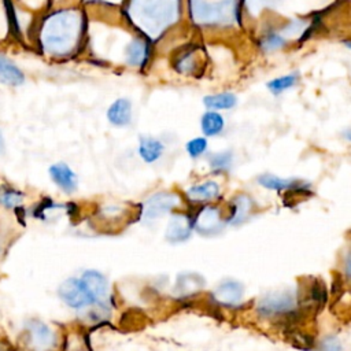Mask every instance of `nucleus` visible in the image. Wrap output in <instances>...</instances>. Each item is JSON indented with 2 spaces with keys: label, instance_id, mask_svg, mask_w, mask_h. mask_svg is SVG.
Wrapping results in <instances>:
<instances>
[{
  "label": "nucleus",
  "instance_id": "nucleus-36",
  "mask_svg": "<svg viewBox=\"0 0 351 351\" xmlns=\"http://www.w3.org/2000/svg\"><path fill=\"white\" fill-rule=\"evenodd\" d=\"M67 1H69V0H53V3H56V4H58V3L64 4V3H67Z\"/></svg>",
  "mask_w": 351,
  "mask_h": 351
},
{
  "label": "nucleus",
  "instance_id": "nucleus-17",
  "mask_svg": "<svg viewBox=\"0 0 351 351\" xmlns=\"http://www.w3.org/2000/svg\"><path fill=\"white\" fill-rule=\"evenodd\" d=\"M258 184L266 189H270V191H277V192H281V191H292V189H298V191H303V192H307L308 191V185L307 184H302L299 180H295V178H282V177H278V176H274V174H261L258 178H256Z\"/></svg>",
  "mask_w": 351,
  "mask_h": 351
},
{
  "label": "nucleus",
  "instance_id": "nucleus-37",
  "mask_svg": "<svg viewBox=\"0 0 351 351\" xmlns=\"http://www.w3.org/2000/svg\"><path fill=\"white\" fill-rule=\"evenodd\" d=\"M346 45H347V47H350V48H351V41H346Z\"/></svg>",
  "mask_w": 351,
  "mask_h": 351
},
{
  "label": "nucleus",
  "instance_id": "nucleus-34",
  "mask_svg": "<svg viewBox=\"0 0 351 351\" xmlns=\"http://www.w3.org/2000/svg\"><path fill=\"white\" fill-rule=\"evenodd\" d=\"M343 136H344L346 140L351 141V128H348L347 130H344V132H343Z\"/></svg>",
  "mask_w": 351,
  "mask_h": 351
},
{
  "label": "nucleus",
  "instance_id": "nucleus-24",
  "mask_svg": "<svg viewBox=\"0 0 351 351\" xmlns=\"http://www.w3.org/2000/svg\"><path fill=\"white\" fill-rule=\"evenodd\" d=\"M233 163V154L232 151H221L213 154L208 158V165L214 171H228Z\"/></svg>",
  "mask_w": 351,
  "mask_h": 351
},
{
  "label": "nucleus",
  "instance_id": "nucleus-11",
  "mask_svg": "<svg viewBox=\"0 0 351 351\" xmlns=\"http://www.w3.org/2000/svg\"><path fill=\"white\" fill-rule=\"evenodd\" d=\"M81 282L88 292L92 303H101L104 304L108 300V282L106 277L97 270H86L81 276Z\"/></svg>",
  "mask_w": 351,
  "mask_h": 351
},
{
  "label": "nucleus",
  "instance_id": "nucleus-15",
  "mask_svg": "<svg viewBox=\"0 0 351 351\" xmlns=\"http://www.w3.org/2000/svg\"><path fill=\"white\" fill-rule=\"evenodd\" d=\"M26 81V75L23 70L4 52L0 51V84L16 88L23 85Z\"/></svg>",
  "mask_w": 351,
  "mask_h": 351
},
{
  "label": "nucleus",
  "instance_id": "nucleus-32",
  "mask_svg": "<svg viewBox=\"0 0 351 351\" xmlns=\"http://www.w3.org/2000/svg\"><path fill=\"white\" fill-rule=\"evenodd\" d=\"M318 351H341V344L337 337L328 336L319 343Z\"/></svg>",
  "mask_w": 351,
  "mask_h": 351
},
{
  "label": "nucleus",
  "instance_id": "nucleus-22",
  "mask_svg": "<svg viewBox=\"0 0 351 351\" xmlns=\"http://www.w3.org/2000/svg\"><path fill=\"white\" fill-rule=\"evenodd\" d=\"M225 118L214 110H207L200 118V129L206 137H214L222 133Z\"/></svg>",
  "mask_w": 351,
  "mask_h": 351
},
{
  "label": "nucleus",
  "instance_id": "nucleus-9",
  "mask_svg": "<svg viewBox=\"0 0 351 351\" xmlns=\"http://www.w3.org/2000/svg\"><path fill=\"white\" fill-rule=\"evenodd\" d=\"M223 226L225 222L222 221L221 210L215 206L203 207L193 221V228L202 236L218 234L223 229Z\"/></svg>",
  "mask_w": 351,
  "mask_h": 351
},
{
  "label": "nucleus",
  "instance_id": "nucleus-5",
  "mask_svg": "<svg viewBox=\"0 0 351 351\" xmlns=\"http://www.w3.org/2000/svg\"><path fill=\"white\" fill-rule=\"evenodd\" d=\"M170 66L180 75L197 77L202 73L199 47L193 43L178 47L170 56Z\"/></svg>",
  "mask_w": 351,
  "mask_h": 351
},
{
  "label": "nucleus",
  "instance_id": "nucleus-25",
  "mask_svg": "<svg viewBox=\"0 0 351 351\" xmlns=\"http://www.w3.org/2000/svg\"><path fill=\"white\" fill-rule=\"evenodd\" d=\"M23 200V195L12 188H1L0 189V204L7 208L18 207Z\"/></svg>",
  "mask_w": 351,
  "mask_h": 351
},
{
  "label": "nucleus",
  "instance_id": "nucleus-18",
  "mask_svg": "<svg viewBox=\"0 0 351 351\" xmlns=\"http://www.w3.org/2000/svg\"><path fill=\"white\" fill-rule=\"evenodd\" d=\"M165 151L163 143L152 136H141L138 140V155L147 163L156 162Z\"/></svg>",
  "mask_w": 351,
  "mask_h": 351
},
{
  "label": "nucleus",
  "instance_id": "nucleus-16",
  "mask_svg": "<svg viewBox=\"0 0 351 351\" xmlns=\"http://www.w3.org/2000/svg\"><path fill=\"white\" fill-rule=\"evenodd\" d=\"M49 176L52 181L63 189L66 193H73L78 188V178L77 174L73 171V169L66 165L64 162H58L53 163L49 169Z\"/></svg>",
  "mask_w": 351,
  "mask_h": 351
},
{
  "label": "nucleus",
  "instance_id": "nucleus-1",
  "mask_svg": "<svg viewBox=\"0 0 351 351\" xmlns=\"http://www.w3.org/2000/svg\"><path fill=\"white\" fill-rule=\"evenodd\" d=\"M88 16L84 7L62 4L38 19L33 32L38 51L51 59H67L82 51L88 34Z\"/></svg>",
  "mask_w": 351,
  "mask_h": 351
},
{
  "label": "nucleus",
  "instance_id": "nucleus-26",
  "mask_svg": "<svg viewBox=\"0 0 351 351\" xmlns=\"http://www.w3.org/2000/svg\"><path fill=\"white\" fill-rule=\"evenodd\" d=\"M298 80V75L296 74H288V75H281L278 78H274L271 81L267 82V88L271 93L274 95H278L281 92H284L285 89L291 88Z\"/></svg>",
  "mask_w": 351,
  "mask_h": 351
},
{
  "label": "nucleus",
  "instance_id": "nucleus-23",
  "mask_svg": "<svg viewBox=\"0 0 351 351\" xmlns=\"http://www.w3.org/2000/svg\"><path fill=\"white\" fill-rule=\"evenodd\" d=\"M203 104L206 106V108L214 110V111L230 110L237 104V97L230 92L213 93L203 97Z\"/></svg>",
  "mask_w": 351,
  "mask_h": 351
},
{
  "label": "nucleus",
  "instance_id": "nucleus-10",
  "mask_svg": "<svg viewBox=\"0 0 351 351\" xmlns=\"http://www.w3.org/2000/svg\"><path fill=\"white\" fill-rule=\"evenodd\" d=\"M59 296L67 306L74 308H81L86 307L88 304H92V299L85 291L81 280L74 277L67 278L60 284Z\"/></svg>",
  "mask_w": 351,
  "mask_h": 351
},
{
  "label": "nucleus",
  "instance_id": "nucleus-13",
  "mask_svg": "<svg viewBox=\"0 0 351 351\" xmlns=\"http://www.w3.org/2000/svg\"><path fill=\"white\" fill-rule=\"evenodd\" d=\"M107 121L115 128H125L132 123L133 104L128 97H118L108 106L106 111Z\"/></svg>",
  "mask_w": 351,
  "mask_h": 351
},
{
  "label": "nucleus",
  "instance_id": "nucleus-19",
  "mask_svg": "<svg viewBox=\"0 0 351 351\" xmlns=\"http://www.w3.org/2000/svg\"><path fill=\"white\" fill-rule=\"evenodd\" d=\"M204 278L197 273H182L176 281L174 291L178 296H188L199 292L204 287Z\"/></svg>",
  "mask_w": 351,
  "mask_h": 351
},
{
  "label": "nucleus",
  "instance_id": "nucleus-4",
  "mask_svg": "<svg viewBox=\"0 0 351 351\" xmlns=\"http://www.w3.org/2000/svg\"><path fill=\"white\" fill-rule=\"evenodd\" d=\"M154 47L155 43H152L149 38L133 32L122 49L123 66L134 70L147 69L154 56Z\"/></svg>",
  "mask_w": 351,
  "mask_h": 351
},
{
  "label": "nucleus",
  "instance_id": "nucleus-14",
  "mask_svg": "<svg viewBox=\"0 0 351 351\" xmlns=\"http://www.w3.org/2000/svg\"><path fill=\"white\" fill-rule=\"evenodd\" d=\"M192 228L193 222L186 214L176 213L169 219L165 237L170 243H182L191 237Z\"/></svg>",
  "mask_w": 351,
  "mask_h": 351
},
{
  "label": "nucleus",
  "instance_id": "nucleus-12",
  "mask_svg": "<svg viewBox=\"0 0 351 351\" xmlns=\"http://www.w3.org/2000/svg\"><path fill=\"white\" fill-rule=\"evenodd\" d=\"M244 285L233 278L223 280L213 291V298L222 306H236L243 300Z\"/></svg>",
  "mask_w": 351,
  "mask_h": 351
},
{
  "label": "nucleus",
  "instance_id": "nucleus-7",
  "mask_svg": "<svg viewBox=\"0 0 351 351\" xmlns=\"http://www.w3.org/2000/svg\"><path fill=\"white\" fill-rule=\"evenodd\" d=\"M181 197L174 192H156L143 204V218L147 221L156 219L180 206Z\"/></svg>",
  "mask_w": 351,
  "mask_h": 351
},
{
  "label": "nucleus",
  "instance_id": "nucleus-21",
  "mask_svg": "<svg viewBox=\"0 0 351 351\" xmlns=\"http://www.w3.org/2000/svg\"><path fill=\"white\" fill-rule=\"evenodd\" d=\"M252 206H254V202L248 195H244V193L237 195L232 200V213L228 222L230 225H239L244 222L250 217Z\"/></svg>",
  "mask_w": 351,
  "mask_h": 351
},
{
  "label": "nucleus",
  "instance_id": "nucleus-29",
  "mask_svg": "<svg viewBox=\"0 0 351 351\" xmlns=\"http://www.w3.org/2000/svg\"><path fill=\"white\" fill-rule=\"evenodd\" d=\"M285 45V38L280 32H271L262 40V48L265 51H274Z\"/></svg>",
  "mask_w": 351,
  "mask_h": 351
},
{
  "label": "nucleus",
  "instance_id": "nucleus-30",
  "mask_svg": "<svg viewBox=\"0 0 351 351\" xmlns=\"http://www.w3.org/2000/svg\"><path fill=\"white\" fill-rule=\"evenodd\" d=\"M277 3H280V0H245L247 8L251 14H258L266 7H274Z\"/></svg>",
  "mask_w": 351,
  "mask_h": 351
},
{
  "label": "nucleus",
  "instance_id": "nucleus-20",
  "mask_svg": "<svg viewBox=\"0 0 351 351\" xmlns=\"http://www.w3.org/2000/svg\"><path fill=\"white\" fill-rule=\"evenodd\" d=\"M185 193L192 202H210L219 195V185L215 181L208 180L202 184L192 185Z\"/></svg>",
  "mask_w": 351,
  "mask_h": 351
},
{
  "label": "nucleus",
  "instance_id": "nucleus-33",
  "mask_svg": "<svg viewBox=\"0 0 351 351\" xmlns=\"http://www.w3.org/2000/svg\"><path fill=\"white\" fill-rule=\"evenodd\" d=\"M344 273L347 274L348 278H351V250L347 254V256L344 258Z\"/></svg>",
  "mask_w": 351,
  "mask_h": 351
},
{
  "label": "nucleus",
  "instance_id": "nucleus-2",
  "mask_svg": "<svg viewBox=\"0 0 351 351\" xmlns=\"http://www.w3.org/2000/svg\"><path fill=\"white\" fill-rule=\"evenodd\" d=\"M184 0H125L122 21L152 43L162 40L182 16Z\"/></svg>",
  "mask_w": 351,
  "mask_h": 351
},
{
  "label": "nucleus",
  "instance_id": "nucleus-31",
  "mask_svg": "<svg viewBox=\"0 0 351 351\" xmlns=\"http://www.w3.org/2000/svg\"><path fill=\"white\" fill-rule=\"evenodd\" d=\"M125 0H81V4L84 7H103V8H108V7H122Z\"/></svg>",
  "mask_w": 351,
  "mask_h": 351
},
{
  "label": "nucleus",
  "instance_id": "nucleus-3",
  "mask_svg": "<svg viewBox=\"0 0 351 351\" xmlns=\"http://www.w3.org/2000/svg\"><path fill=\"white\" fill-rule=\"evenodd\" d=\"M189 18L200 27L230 25L237 18V0H185Z\"/></svg>",
  "mask_w": 351,
  "mask_h": 351
},
{
  "label": "nucleus",
  "instance_id": "nucleus-8",
  "mask_svg": "<svg viewBox=\"0 0 351 351\" xmlns=\"http://www.w3.org/2000/svg\"><path fill=\"white\" fill-rule=\"evenodd\" d=\"M29 344L33 351H52L56 346L55 332L41 321H29L26 324Z\"/></svg>",
  "mask_w": 351,
  "mask_h": 351
},
{
  "label": "nucleus",
  "instance_id": "nucleus-6",
  "mask_svg": "<svg viewBox=\"0 0 351 351\" xmlns=\"http://www.w3.org/2000/svg\"><path fill=\"white\" fill-rule=\"evenodd\" d=\"M298 298L292 291H277L265 295L258 303V313L265 317L291 313L296 308Z\"/></svg>",
  "mask_w": 351,
  "mask_h": 351
},
{
  "label": "nucleus",
  "instance_id": "nucleus-27",
  "mask_svg": "<svg viewBox=\"0 0 351 351\" xmlns=\"http://www.w3.org/2000/svg\"><path fill=\"white\" fill-rule=\"evenodd\" d=\"M208 148V141L204 137H193L191 138L186 144H185V149H186V154L192 158V159H196L199 156H202Z\"/></svg>",
  "mask_w": 351,
  "mask_h": 351
},
{
  "label": "nucleus",
  "instance_id": "nucleus-35",
  "mask_svg": "<svg viewBox=\"0 0 351 351\" xmlns=\"http://www.w3.org/2000/svg\"><path fill=\"white\" fill-rule=\"evenodd\" d=\"M3 149H4V137H3V133L0 130V154L3 152Z\"/></svg>",
  "mask_w": 351,
  "mask_h": 351
},
{
  "label": "nucleus",
  "instance_id": "nucleus-28",
  "mask_svg": "<svg viewBox=\"0 0 351 351\" xmlns=\"http://www.w3.org/2000/svg\"><path fill=\"white\" fill-rule=\"evenodd\" d=\"M126 211V207L125 206H121V204H107V206H103L101 210L99 211V217L103 218L104 221H119L123 214Z\"/></svg>",
  "mask_w": 351,
  "mask_h": 351
}]
</instances>
